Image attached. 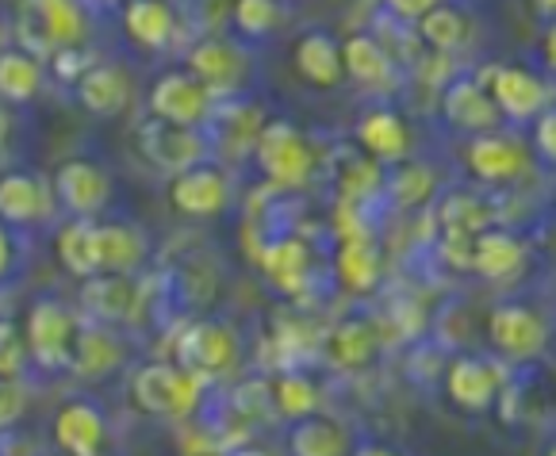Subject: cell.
Instances as JSON below:
<instances>
[{"label": "cell", "mask_w": 556, "mask_h": 456, "mask_svg": "<svg viewBox=\"0 0 556 456\" xmlns=\"http://www.w3.org/2000/svg\"><path fill=\"white\" fill-rule=\"evenodd\" d=\"M204 395V380L177 360H142L127 383V403L142 418H189Z\"/></svg>", "instance_id": "obj_1"}, {"label": "cell", "mask_w": 556, "mask_h": 456, "mask_svg": "<svg viewBox=\"0 0 556 456\" xmlns=\"http://www.w3.org/2000/svg\"><path fill=\"white\" fill-rule=\"evenodd\" d=\"M169 357L207 383L235 372L238 360H242V342L219 318H197V322H180L173 330Z\"/></svg>", "instance_id": "obj_2"}, {"label": "cell", "mask_w": 556, "mask_h": 456, "mask_svg": "<svg viewBox=\"0 0 556 456\" xmlns=\"http://www.w3.org/2000/svg\"><path fill=\"white\" fill-rule=\"evenodd\" d=\"M24 342H27V360L42 372H62L74 360L77 330L81 322L74 318V311L54 295H39L27 303L24 311Z\"/></svg>", "instance_id": "obj_3"}, {"label": "cell", "mask_w": 556, "mask_h": 456, "mask_svg": "<svg viewBox=\"0 0 556 456\" xmlns=\"http://www.w3.org/2000/svg\"><path fill=\"white\" fill-rule=\"evenodd\" d=\"M254 157H257V169L265 173V180L277 188L307 185V177L315 169L312 142L303 139V130L292 127L288 119L262 123V130H257L254 139Z\"/></svg>", "instance_id": "obj_4"}, {"label": "cell", "mask_w": 556, "mask_h": 456, "mask_svg": "<svg viewBox=\"0 0 556 456\" xmlns=\"http://www.w3.org/2000/svg\"><path fill=\"white\" fill-rule=\"evenodd\" d=\"M85 39V12L77 0H31L27 16L20 24V42L35 58L58 54L66 47H81Z\"/></svg>", "instance_id": "obj_5"}, {"label": "cell", "mask_w": 556, "mask_h": 456, "mask_svg": "<svg viewBox=\"0 0 556 456\" xmlns=\"http://www.w3.org/2000/svg\"><path fill=\"white\" fill-rule=\"evenodd\" d=\"M112 177L92 157H66L54 169V200L70 219H97L112 204Z\"/></svg>", "instance_id": "obj_6"}, {"label": "cell", "mask_w": 556, "mask_h": 456, "mask_svg": "<svg viewBox=\"0 0 556 456\" xmlns=\"http://www.w3.org/2000/svg\"><path fill=\"white\" fill-rule=\"evenodd\" d=\"M488 338L507 360H538L548 350V326L530 303H500L488 315Z\"/></svg>", "instance_id": "obj_7"}, {"label": "cell", "mask_w": 556, "mask_h": 456, "mask_svg": "<svg viewBox=\"0 0 556 456\" xmlns=\"http://www.w3.org/2000/svg\"><path fill=\"white\" fill-rule=\"evenodd\" d=\"M165 200L185 219H215L230 204V177L212 162H200L185 173H173L165 185Z\"/></svg>", "instance_id": "obj_8"}, {"label": "cell", "mask_w": 556, "mask_h": 456, "mask_svg": "<svg viewBox=\"0 0 556 456\" xmlns=\"http://www.w3.org/2000/svg\"><path fill=\"white\" fill-rule=\"evenodd\" d=\"M139 150L154 169L169 173V177L204 162V139L197 135V127H177V123L154 119V115L139 123Z\"/></svg>", "instance_id": "obj_9"}, {"label": "cell", "mask_w": 556, "mask_h": 456, "mask_svg": "<svg viewBox=\"0 0 556 456\" xmlns=\"http://www.w3.org/2000/svg\"><path fill=\"white\" fill-rule=\"evenodd\" d=\"M476 81L491 92L500 115H507L515 123L538 119V112H545L548 104V89L522 65H483Z\"/></svg>", "instance_id": "obj_10"}, {"label": "cell", "mask_w": 556, "mask_h": 456, "mask_svg": "<svg viewBox=\"0 0 556 456\" xmlns=\"http://www.w3.org/2000/svg\"><path fill=\"white\" fill-rule=\"evenodd\" d=\"M212 97L215 92L200 77L173 69V74L157 77L154 89H150V115L177 123V127H200L212 115Z\"/></svg>", "instance_id": "obj_11"}, {"label": "cell", "mask_w": 556, "mask_h": 456, "mask_svg": "<svg viewBox=\"0 0 556 456\" xmlns=\"http://www.w3.org/2000/svg\"><path fill=\"white\" fill-rule=\"evenodd\" d=\"M77 284H81L77 288L81 307L92 315V322L119 326L139 315L142 288L135 280V273H97V277H85Z\"/></svg>", "instance_id": "obj_12"}, {"label": "cell", "mask_w": 556, "mask_h": 456, "mask_svg": "<svg viewBox=\"0 0 556 456\" xmlns=\"http://www.w3.org/2000/svg\"><path fill=\"white\" fill-rule=\"evenodd\" d=\"M50 438L62 456H100L108 445V418L92 400H66L58 407Z\"/></svg>", "instance_id": "obj_13"}, {"label": "cell", "mask_w": 556, "mask_h": 456, "mask_svg": "<svg viewBox=\"0 0 556 456\" xmlns=\"http://www.w3.org/2000/svg\"><path fill=\"white\" fill-rule=\"evenodd\" d=\"M445 395L468 415H483L500 400V368L480 357H453L445 368Z\"/></svg>", "instance_id": "obj_14"}, {"label": "cell", "mask_w": 556, "mask_h": 456, "mask_svg": "<svg viewBox=\"0 0 556 456\" xmlns=\"http://www.w3.org/2000/svg\"><path fill=\"white\" fill-rule=\"evenodd\" d=\"M54 207V195L35 173H4L0 177V223L4 227H35Z\"/></svg>", "instance_id": "obj_15"}, {"label": "cell", "mask_w": 556, "mask_h": 456, "mask_svg": "<svg viewBox=\"0 0 556 456\" xmlns=\"http://www.w3.org/2000/svg\"><path fill=\"white\" fill-rule=\"evenodd\" d=\"M465 162L483 185H507L526 173V150L515 139H503V135H488L483 130L480 139L468 142Z\"/></svg>", "instance_id": "obj_16"}, {"label": "cell", "mask_w": 556, "mask_h": 456, "mask_svg": "<svg viewBox=\"0 0 556 456\" xmlns=\"http://www.w3.org/2000/svg\"><path fill=\"white\" fill-rule=\"evenodd\" d=\"M353 139H357V147L368 157H377V162H403L410 154L407 123L395 112H388V107H372V112L361 115L357 127H353Z\"/></svg>", "instance_id": "obj_17"}, {"label": "cell", "mask_w": 556, "mask_h": 456, "mask_svg": "<svg viewBox=\"0 0 556 456\" xmlns=\"http://www.w3.org/2000/svg\"><path fill=\"white\" fill-rule=\"evenodd\" d=\"M526 265V245L507 230H480L468 245V269L480 273L483 280H510L522 273Z\"/></svg>", "instance_id": "obj_18"}, {"label": "cell", "mask_w": 556, "mask_h": 456, "mask_svg": "<svg viewBox=\"0 0 556 456\" xmlns=\"http://www.w3.org/2000/svg\"><path fill=\"white\" fill-rule=\"evenodd\" d=\"M442 112L453 127L476 130V135L491 130L495 127V119H500V107H495L491 92L483 89L476 77H457V81L442 92Z\"/></svg>", "instance_id": "obj_19"}, {"label": "cell", "mask_w": 556, "mask_h": 456, "mask_svg": "<svg viewBox=\"0 0 556 456\" xmlns=\"http://www.w3.org/2000/svg\"><path fill=\"white\" fill-rule=\"evenodd\" d=\"M127 100H131V81H127V74L112 62L89 65L85 77L77 81V104L89 115H100V119L119 115L123 107H127Z\"/></svg>", "instance_id": "obj_20"}, {"label": "cell", "mask_w": 556, "mask_h": 456, "mask_svg": "<svg viewBox=\"0 0 556 456\" xmlns=\"http://www.w3.org/2000/svg\"><path fill=\"white\" fill-rule=\"evenodd\" d=\"M54 257L70 277L85 280L100 273V219H70L54 235Z\"/></svg>", "instance_id": "obj_21"}, {"label": "cell", "mask_w": 556, "mask_h": 456, "mask_svg": "<svg viewBox=\"0 0 556 456\" xmlns=\"http://www.w3.org/2000/svg\"><path fill=\"white\" fill-rule=\"evenodd\" d=\"M295 74L315 89H334L342 81V47L327 31H307L292 47Z\"/></svg>", "instance_id": "obj_22"}, {"label": "cell", "mask_w": 556, "mask_h": 456, "mask_svg": "<svg viewBox=\"0 0 556 456\" xmlns=\"http://www.w3.org/2000/svg\"><path fill=\"white\" fill-rule=\"evenodd\" d=\"M342 74L353 77L365 89H392L395 85V65L388 50L380 47L372 35L357 31L342 42Z\"/></svg>", "instance_id": "obj_23"}, {"label": "cell", "mask_w": 556, "mask_h": 456, "mask_svg": "<svg viewBox=\"0 0 556 456\" xmlns=\"http://www.w3.org/2000/svg\"><path fill=\"white\" fill-rule=\"evenodd\" d=\"M262 273L285 295H300L312 277V250L300 238H277L262 250Z\"/></svg>", "instance_id": "obj_24"}, {"label": "cell", "mask_w": 556, "mask_h": 456, "mask_svg": "<svg viewBox=\"0 0 556 456\" xmlns=\"http://www.w3.org/2000/svg\"><path fill=\"white\" fill-rule=\"evenodd\" d=\"M377 350H380L377 330L368 322H361V318L338 322L334 330L323 338V353H327L330 365L342 368V372H361V368H368L377 360Z\"/></svg>", "instance_id": "obj_25"}, {"label": "cell", "mask_w": 556, "mask_h": 456, "mask_svg": "<svg viewBox=\"0 0 556 456\" xmlns=\"http://www.w3.org/2000/svg\"><path fill=\"white\" fill-rule=\"evenodd\" d=\"M119 360H123V342L115 330H108L104 322L81 326V330H77L74 360H70V368H74L77 376H85V380H104L108 372L119 368Z\"/></svg>", "instance_id": "obj_26"}, {"label": "cell", "mask_w": 556, "mask_h": 456, "mask_svg": "<svg viewBox=\"0 0 556 456\" xmlns=\"http://www.w3.org/2000/svg\"><path fill=\"white\" fill-rule=\"evenodd\" d=\"M173 9L165 0H123V31L135 47L142 50H165L173 39Z\"/></svg>", "instance_id": "obj_27"}, {"label": "cell", "mask_w": 556, "mask_h": 456, "mask_svg": "<svg viewBox=\"0 0 556 456\" xmlns=\"http://www.w3.org/2000/svg\"><path fill=\"white\" fill-rule=\"evenodd\" d=\"M189 74L200 77L212 92L219 89H235L238 77L245 74V58L242 50H235L223 39H204L197 50L189 54Z\"/></svg>", "instance_id": "obj_28"}, {"label": "cell", "mask_w": 556, "mask_h": 456, "mask_svg": "<svg viewBox=\"0 0 556 456\" xmlns=\"http://www.w3.org/2000/svg\"><path fill=\"white\" fill-rule=\"evenodd\" d=\"M150 245L131 223H100V273H135Z\"/></svg>", "instance_id": "obj_29"}, {"label": "cell", "mask_w": 556, "mask_h": 456, "mask_svg": "<svg viewBox=\"0 0 556 456\" xmlns=\"http://www.w3.org/2000/svg\"><path fill=\"white\" fill-rule=\"evenodd\" d=\"M334 273L350 292H372L380 280V253L372 238H342L334 253Z\"/></svg>", "instance_id": "obj_30"}, {"label": "cell", "mask_w": 556, "mask_h": 456, "mask_svg": "<svg viewBox=\"0 0 556 456\" xmlns=\"http://www.w3.org/2000/svg\"><path fill=\"white\" fill-rule=\"evenodd\" d=\"M345 430L330 418L307 415L295 418L292 430H288V456H345Z\"/></svg>", "instance_id": "obj_31"}, {"label": "cell", "mask_w": 556, "mask_h": 456, "mask_svg": "<svg viewBox=\"0 0 556 456\" xmlns=\"http://www.w3.org/2000/svg\"><path fill=\"white\" fill-rule=\"evenodd\" d=\"M42 89V62L27 50H0V100L31 104Z\"/></svg>", "instance_id": "obj_32"}, {"label": "cell", "mask_w": 556, "mask_h": 456, "mask_svg": "<svg viewBox=\"0 0 556 456\" xmlns=\"http://www.w3.org/2000/svg\"><path fill=\"white\" fill-rule=\"evenodd\" d=\"M415 24H418L422 42L426 47H434L438 54H453V50H460L468 39H472V16L453 9V4H445V0L434 4L422 20H415Z\"/></svg>", "instance_id": "obj_33"}, {"label": "cell", "mask_w": 556, "mask_h": 456, "mask_svg": "<svg viewBox=\"0 0 556 456\" xmlns=\"http://www.w3.org/2000/svg\"><path fill=\"white\" fill-rule=\"evenodd\" d=\"M269 395H273V410L285 415V418H292V422L319 410V383H315L307 372H300V368L280 372L277 380H273Z\"/></svg>", "instance_id": "obj_34"}, {"label": "cell", "mask_w": 556, "mask_h": 456, "mask_svg": "<svg viewBox=\"0 0 556 456\" xmlns=\"http://www.w3.org/2000/svg\"><path fill=\"white\" fill-rule=\"evenodd\" d=\"M491 207L483 204V200H476V195H450L442 204V212H438V223H442L445 238L450 242H472L480 230L491 227Z\"/></svg>", "instance_id": "obj_35"}, {"label": "cell", "mask_w": 556, "mask_h": 456, "mask_svg": "<svg viewBox=\"0 0 556 456\" xmlns=\"http://www.w3.org/2000/svg\"><path fill=\"white\" fill-rule=\"evenodd\" d=\"M388 192L400 207H418L430 200L434 192V169L426 165H400V169L388 177Z\"/></svg>", "instance_id": "obj_36"}, {"label": "cell", "mask_w": 556, "mask_h": 456, "mask_svg": "<svg viewBox=\"0 0 556 456\" xmlns=\"http://www.w3.org/2000/svg\"><path fill=\"white\" fill-rule=\"evenodd\" d=\"M230 20H235V27L245 39H262V35H269L280 24V9L277 0H235Z\"/></svg>", "instance_id": "obj_37"}, {"label": "cell", "mask_w": 556, "mask_h": 456, "mask_svg": "<svg viewBox=\"0 0 556 456\" xmlns=\"http://www.w3.org/2000/svg\"><path fill=\"white\" fill-rule=\"evenodd\" d=\"M27 365V342L12 318H0V376H20Z\"/></svg>", "instance_id": "obj_38"}, {"label": "cell", "mask_w": 556, "mask_h": 456, "mask_svg": "<svg viewBox=\"0 0 556 456\" xmlns=\"http://www.w3.org/2000/svg\"><path fill=\"white\" fill-rule=\"evenodd\" d=\"M27 410V391L20 376H0V430H9L24 418Z\"/></svg>", "instance_id": "obj_39"}, {"label": "cell", "mask_w": 556, "mask_h": 456, "mask_svg": "<svg viewBox=\"0 0 556 456\" xmlns=\"http://www.w3.org/2000/svg\"><path fill=\"white\" fill-rule=\"evenodd\" d=\"M533 147L545 157L548 165H556V107L548 112H538V123H533Z\"/></svg>", "instance_id": "obj_40"}, {"label": "cell", "mask_w": 556, "mask_h": 456, "mask_svg": "<svg viewBox=\"0 0 556 456\" xmlns=\"http://www.w3.org/2000/svg\"><path fill=\"white\" fill-rule=\"evenodd\" d=\"M388 12L400 20H422L426 12L434 9V4H442V0H384Z\"/></svg>", "instance_id": "obj_41"}, {"label": "cell", "mask_w": 556, "mask_h": 456, "mask_svg": "<svg viewBox=\"0 0 556 456\" xmlns=\"http://www.w3.org/2000/svg\"><path fill=\"white\" fill-rule=\"evenodd\" d=\"M12 269H16V242H12L9 227L0 223V280L9 277Z\"/></svg>", "instance_id": "obj_42"}, {"label": "cell", "mask_w": 556, "mask_h": 456, "mask_svg": "<svg viewBox=\"0 0 556 456\" xmlns=\"http://www.w3.org/2000/svg\"><path fill=\"white\" fill-rule=\"evenodd\" d=\"M350 456H395V453L388 445H380V441H361V445L353 448Z\"/></svg>", "instance_id": "obj_43"}, {"label": "cell", "mask_w": 556, "mask_h": 456, "mask_svg": "<svg viewBox=\"0 0 556 456\" xmlns=\"http://www.w3.org/2000/svg\"><path fill=\"white\" fill-rule=\"evenodd\" d=\"M545 62L556 69V20H553V27L545 31Z\"/></svg>", "instance_id": "obj_44"}, {"label": "cell", "mask_w": 556, "mask_h": 456, "mask_svg": "<svg viewBox=\"0 0 556 456\" xmlns=\"http://www.w3.org/2000/svg\"><path fill=\"white\" fill-rule=\"evenodd\" d=\"M533 9H538V16L556 20V0H533Z\"/></svg>", "instance_id": "obj_45"}, {"label": "cell", "mask_w": 556, "mask_h": 456, "mask_svg": "<svg viewBox=\"0 0 556 456\" xmlns=\"http://www.w3.org/2000/svg\"><path fill=\"white\" fill-rule=\"evenodd\" d=\"M9 127H12V119H9V107H4V100H0V142L9 139Z\"/></svg>", "instance_id": "obj_46"}, {"label": "cell", "mask_w": 556, "mask_h": 456, "mask_svg": "<svg viewBox=\"0 0 556 456\" xmlns=\"http://www.w3.org/2000/svg\"><path fill=\"white\" fill-rule=\"evenodd\" d=\"M230 456H269L265 448H250V445H242V448H235Z\"/></svg>", "instance_id": "obj_47"}, {"label": "cell", "mask_w": 556, "mask_h": 456, "mask_svg": "<svg viewBox=\"0 0 556 456\" xmlns=\"http://www.w3.org/2000/svg\"><path fill=\"white\" fill-rule=\"evenodd\" d=\"M0 50H4V39H0Z\"/></svg>", "instance_id": "obj_48"}, {"label": "cell", "mask_w": 556, "mask_h": 456, "mask_svg": "<svg viewBox=\"0 0 556 456\" xmlns=\"http://www.w3.org/2000/svg\"><path fill=\"white\" fill-rule=\"evenodd\" d=\"M50 456H62V453H50Z\"/></svg>", "instance_id": "obj_49"}, {"label": "cell", "mask_w": 556, "mask_h": 456, "mask_svg": "<svg viewBox=\"0 0 556 456\" xmlns=\"http://www.w3.org/2000/svg\"><path fill=\"white\" fill-rule=\"evenodd\" d=\"M548 456H556V448H553V453H548Z\"/></svg>", "instance_id": "obj_50"}]
</instances>
